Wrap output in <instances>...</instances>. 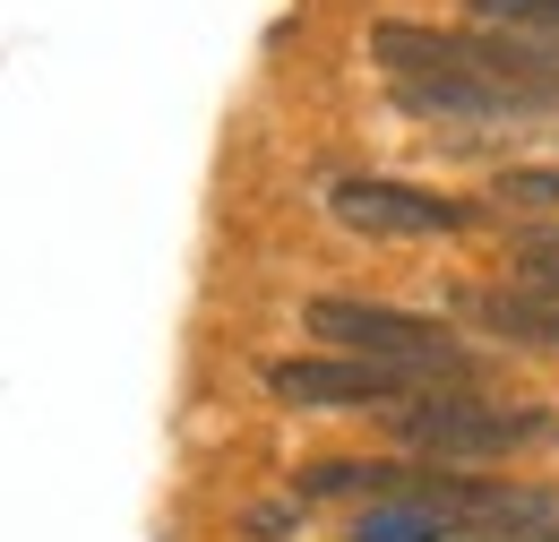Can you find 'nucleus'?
Wrapping results in <instances>:
<instances>
[{"instance_id":"nucleus-7","label":"nucleus","mask_w":559,"mask_h":542,"mask_svg":"<svg viewBox=\"0 0 559 542\" xmlns=\"http://www.w3.org/2000/svg\"><path fill=\"white\" fill-rule=\"evenodd\" d=\"M456 319H474L483 337L525 344V353H559V293L543 284H483V293H456Z\"/></svg>"},{"instance_id":"nucleus-1","label":"nucleus","mask_w":559,"mask_h":542,"mask_svg":"<svg viewBox=\"0 0 559 542\" xmlns=\"http://www.w3.org/2000/svg\"><path fill=\"white\" fill-rule=\"evenodd\" d=\"M534 526H559L551 491H525L508 474H465V466H421L414 491L353 508L345 542H499Z\"/></svg>"},{"instance_id":"nucleus-12","label":"nucleus","mask_w":559,"mask_h":542,"mask_svg":"<svg viewBox=\"0 0 559 542\" xmlns=\"http://www.w3.org/2000/svg\"><path fill=\"white\" fill-rule=\"evenodd\" d=\"M499 542H559V526H534V534H499Z\"/></svg>"},{"instance_id":"nucleus-5","label":"nucleus","mask_w":559,"mask_h":542,"mask_svg":"<svg viewBox=\"0 0 559 542\" xmlns=\"http://www.w3.org/2000/svg\"><path fill=\"white\" fill-rule=\"evenodd\" d=\"M328 215L370 233V241H439V233H474L490 207L483 199H448V190H421V181H379V173H353L328 190Z\"/></svg>"},{"instance_id":"nucleus-8","label":"nucleus","mask_w":559,"mask_h":542,"mask_svg":"<svg viewBox=\"0 0 559 542\" xmlns=\"http://www.w3.org/2000/svg\"><path fill=\"white\" fill-rule=\"evenodd\" d=\"M421 466L414 457H310L301 466V499H396V491H414Z\"/></svg>"},{"instance_id":"nucleus-3","label":"nucleus","mask_w":559,"mask_h":542,"mask_svg":"<svg viewBox=\"0 0 559 542\" xmlns=\"http://www.w3.org/2000/svg\"><path fill=\"white\" fill-rule=\"evenodd\" d=\"M388 431L430 457V466H490V457H525V448H551L559 413L543 405H508V397H483V388H430L414 405L388 413Z\"/></svg>"},{"instance_id":"nucleus-4","label":"nucleus","mask_w":559,"mask_h":542,"mask_svg":"<svg viewBox=\"0 0 559 542\" xmlns=\"http://www.w3.org/2000/svg\"><path fill=\"white\" fill-rule=\"evenodd\" d=\"M439 379H421L405 362H370V353H293L267 362V397L293 413H396L430 397Z\"/></svg>"},{"instance_id":"nucleus-11","label":"nucleus","mask_w":559,"mask_h":542,"mask_svg":"<svg viewBox=\"0 0 559 542\" xmlns=\"http://www.w3.org/2000/svg\"><path fill=\"white\" fill-rule=\"evenodd\" d=\"M465 9L508 35H559V0H465Z\"/></svg>"},{"instance_id":"nucleus-10","label":"nucleus","mask_w":559,"mask_h":542,"mask_svg":"<svg viewBox=\"0 0 559 542\" xmlns=\"http://www.w3.org/2000/svg\"><path fill=\"white\" fill-rule=\"evenodd\" d=\"M508 268H516V284H543V293H559V215H551V224H534V233H516Z\"/></svg>"},{"instance_id":"nucleus-2","label":"nucleus","mask_w":559,"mask_h":542,"mask_svg":"<svg viewBox=\"0 0 559 542\" xmlns=\"http://www.w3.org/2000/svg\"><path fill=\"white\" fill-rule=\"evenodd\" d=\"M301 337H328V353H370V362H405L439 388H483V353L430 310L396 302H361V293H310L301 302Z\"/></svg>"},{"instance_id":"nucleus-6","label":"nucleus","mask_w":559,"mask_h":542,"mask_svg":"<svg viewBox=\"0 0 559 542\" xmlns=\"http://www.w3.org/2000/svg\"><path fill=\"white\" fill-rule=\"evenodd\" d=\"M388 95H396L414 121H474V130H490V121H543L516 86H499L483 69H396Z\"/></svg>"},{"instance_id":"nucleus-9","label":"nucleus","mask_w":559,"mask_h":542,"mask_svg":"<svg viewBox=\"0 0 559 542\" xmlns=\"http://www.w3.org/2000/svg\"><path fill=\"white\" fill-rule=\"evenodd\" d=\"M490 207L499 215H559V164H508L490 181Z\"/></svg>"}]
</instances>
